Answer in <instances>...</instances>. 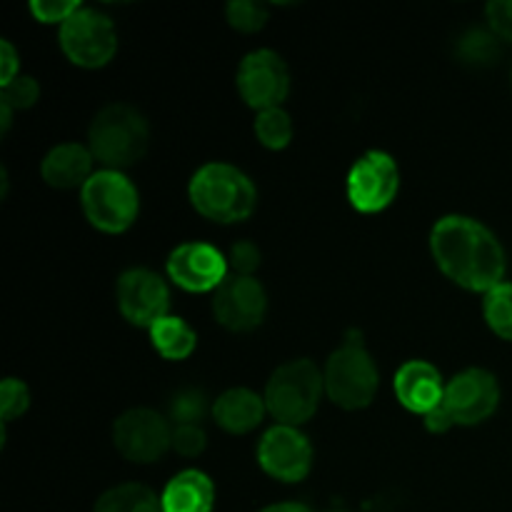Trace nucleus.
<instances>
[{
    "mask_svg": "<svg viewBox=\"0 0 512 512\" xmlns=\"http://www.w3.org/2000/svg\"><path fill=\"white\" fill-rule=\"evenodd\" d=\"M170 280L188 293H215L228 280V260L210 243H183L165 263Z\"/></svg>",
    "mask_w": 512,
    "mask_h": 512,
    "instance_id": "2eb2a0df",
    "label": "nucleus"
},
{
    "mask_svg": "<svg viewBox=\"0 0 512 512\" xmlns=\"http://www.w3.org/2000/svg\"><path fill=\"white\" fill-rule=\"evenodd\" d=\"M265 398L248 388H230L213 403V418L223 430L233 435H245L263 423Z\"/></svg>",
    "mask_w": 512,
    "mask_h": 512,
    "instance_id": "a211bd4d",
    "label": "nucleus"
},
{
    "mask_svg": "<svg viewBox=\"0 0 512 512\" xmlns=\"http://www.w3.org/2000/svg\"><path fill=\"white\" fill-rule=\"evenodd\" d=\"M193 208L213 223H243L255 213L258 190L253 180L230 163H208L190 178Z\"/></svg>",
    "mask_w": 512,
    "mask_h": 512,
    "instance_id": "f03ea898",
    "label": "nucleus"
},
{
    "mask_svg": "<svg viewBox=\"0 0 512 512\" xmlns=\"http://www.w3.org/2000/svg\"><path fill=\"white\" fill-rule=\"evenodd\" d=\"M30 405V393L28 385L18 378H5L0 385V415H3V425H8L10 420L20 418V415L28 410Z\"/></svg>",
    "mask_w": 512,
    "mask_h": 512,
    "instance_id": "cd10ccee",
    "label": "nucleus"
},
{
    "mask_svg": "<svg viewBox=\"0 0 512 512\" xmlns=\"http://www.w3.org/2000/svg\"><path fill=\"white\" fill-rule=\"evenodd\" d=\"M95 155L80 143H60L40 163V175L50 188H83L93 178Z\"/></svg>",
    "mask_w": 512,
    "mask_h": 512,
    "instance_id": "f3484780",
    "label": "nucleus"
},
{
    "mask_svg": "<svg viewBox=\"0 0 512 512\" xmlns=\"http://www.w3.org/2000/svg\"><path fill=\"white\" fill-rule=\"evenodd\" d=\"M395 395L400 405L408 408L410 413L428 415L430 410L438 408L445 398L443 375L428 360H410L395 373Z\"/></svg>",
    "mask_w": 512,
    "mask_h": 512,
    "instance_id": "dca6fc26",
    "label": "nucleus"
},
{
    "mask_svg": "<svg viewBox=\"0 0 512 512\" xmlns=\"http://www.w3.org/2000/svg\"><path fill=\"white\" fill-rule=\"evenodd\" d=\"M93 512H163V503L148 485L123 483L105 490Z\"/></svg>",
    "mask_w": 512,
    "mask_h": 512,
    "instance_id": "412c9836",
    "label": "nucleus"
},
{
    "mask_svg": "<svg viewBox=\"0 0 512 512\" xmlns=\"http://www.w3.org/2000/svg\"><path fill=\"white\" fill-rule=\"evenodd\" d=\"M238 90L245 103L258 110V113L280 108L290 93L288 65L275 50H253V53L240 60Z\"/></svg>",
    "mask_w": 512,
    "mask_h": 512,
    "instance_id": "9d476101",
    "label": "nucleus"
},
{
    "mask_svg": "<svg viewBox=\"0 0 512 512\" xmlns=\"http://www.w3.org/2000/svg\"><path fill=\"white\" fill-rule=\"evenodd\" d=\"M225 18L240 33H258L265 28L270 18V10L258 0H233L225 5Z\"/></svg>",
    "mask_w": 512,
    "mask_h": 512,
    "instance_id": "393cba45",
    "label": "nucleus"
},
{
    "mask_svg": "<svg viewBox=\"0 0 512 512\" xmlns=\"http://www.w3.org/2000/svg\"><path fill=\"white\" fill-rule=\"evenodd\" d=\"M205 445H208V438L200 425H175L173 428V450L183 458H198Z\"/></svg>",
    "mask_w": 512,
    "mask_h": 512,
    "instance_id": "c85d7f7f",
    "label": "nucleus"
},
{
    "mask_svg": "<svg viewBox=\"0 0 512 512\" xmlns=\"http://www.w3.org/2000/svg\"><path fill=\"white\" fill-rule=\"evenodd\" d=\"M323 390L325 378L313 360H290L270 375L263 395L265 408L278 420V425L298 428L315 415Z\"/></svg>",
    "mask_w": 512,
    "mask_h": 512,
    "instance_id": "20e7f679",
    "label": "nucleus"
},
{
    "mask_svg": "<svg viewBox=\"0 0 512 512\" xmlns=\"http://www.w3.org/2000/svg\"><path fill=\"white\" fill-rule=\"evenodd\" d=\"M80 3H60V0H33L30 3V13L35 15V20L40 23H60L63 25L75 10H80Z\"/></svg>",
    "mask_w": 512,
    "mask_h": 512,
    "instance_id": "7c9ffc66",
    "label": "nucleus"
},
{
    "mask_svg": "<svg viewBox=\"0 0 512 512\" xmlns=\"http://www.w3.org/2000/svg\"><path fill=\"white\" fill-rule=\"evenodd\" d=\"M90 153L105 165V170L130 168L145 155L150 143V128L145 115L128 103H110L90 123Z\"/></svg>",
    "mask_w": 512,
    "mask_h": 512,
    "instance_id": "7ed1b4c3",
    "label": "nucleus"
},
{
    "mask_svg": "<svg viewBox=\"0 0 512 512\" xmlns=\"http://www.w3.org/2000/svg\"><path fill=\"white\" fill-rule=\"evenodd\" d=\"M453 425H455L453 418H450L448 410L443 408V403H440L438 408L430 410V413L425 415V428H428L430 433H448Z\"/></svg>",
    "mask_w": 512,
    "mask_h": 512,
    "instance_id": "72a5a7b5",
    "label": "nucleus"
},
{
    "mask_svg": "<svg viewBox=\"0 0 512 512\" xmlns=\"http://www.w3.org/2000/svg\"><path fill=\"white\" fill-rule=\"evenodd\" d=\"M253 128L255 138L270 150L288 148L290 140H293V120H290V115L283 108H270L258 113Z\"/></svg>",
    "mask_w": 512,
    "mask_h": 512,
    "instance_id": "b1692460",
    "label": "nucleus"
},
{
    "mask_svg": "<svg viewBox=\"0 0 512 512\" xmlns=\"http://www.w3.org/2000/svg\"><path fill=\"white\" fill-rule=\"evenodd\" d=\"M510 80H512V73H510Z\"/></svg>",
    "mask_w": 512,
    "mask_h": 512,
    "instance_id": "e433bc0d",
    "label": "nucleus"
},
{
    "mask_svg": "<svg viewBox=\"0 0 512 512\" xmlns=\"http://www.w3.org/2000/svg\"><path fill=\"white\" fill-rule=\"evenodd\" d=\"M268 310V293L253 275H228L213 293V315L230 333H250Z\"/></svg>",
    "mask_w": 512,
    "mask_h": 512,
    "instance_id": "ddd939ff",
    "label": "nucleus"
},
{
    "mask_svg": "<svg viewBox=\"0 0 512 512\" xmlns=\"http://www.w3.org/2000/svg\"><path fill=\"white\" fill-rule=\"evenodd\" d=\"M488 15V25L498 38L512 43V0H493L485 8Z\"/></svg>",
    "mask_w": 512,
    "mask_h": 512,
    "instance_id": "2f4dec72",
    "label": "nucleus"
},
{
    "mask_svg": "<svg viewBox=\"0 0 512 512\" xmlns=\"http://www.w3.org/2000/svg\"><path fill=\"white\" fill-rule=\"evenodd\" d=\"M150 340H153V348L163 355L165 360H185L193 355L198 338H195V330L185 323L183 318H168L158 320V323L150 328Z\"/></svg>",
    "mask_w": 512,
    "mask_h": 512,
    "instance_id": "aec40b11",
    "label": "nucleus"
},
{
    "mask_svg": "<svg viewBox=\"0 0 512 512\" xmlns=\"http://www.w3.org/2000/svg\"><path fill=\"white\" fill-rule=\"evenodd\" d=\"M500 405V385L493 373L483 368H468L445 385L443 408L455 425L485 423Z\"/></svg>",
    "mask_w": 512,
    "mask_h": 512,
    "instance_id": "f8f14e48",
    "label": "nucleus"
},
{
    "mask_svg": "<svg viewBox=\"0 0 512 512\" xmlns=\"http://www.w3.org/2000/svg\"><path fill=\"white\" fill-rule=\"evenodd\" d=\"M38 98H40V85L38 80L30 78V75H18V78L10 80L8 85L0 88V103L8 105L10 110L33 108Z\"/></svg>",
    "mask_w": 512,
    "mask_h": 512,
    "instance_id": "bb28decb",
    "label": "nucleus"
},
{
    "mask_svg": "<svg viewBox=\"0 0 512 512\" xmlns=\"http://www.w3.org/2000/svg\"><path fill=\"white\" fill-rule=\"evenodd\" d=\"M160 503L163 512H213L215 485L203 470H183L168 480Z\"/></svg>",
    "mask_w": 512,
    "mask_h": 512,
    "instance_id": "6ab92c4d",
    "label": "nucleus"
},
{
    "mask_svg": "<svg viewBox=\"0 0 512 512\" xmlns=\"http://www.w3.org/2000/svg\"><path fill=\"white\" fill-rule=\"evenodd\" d=\"M18 53L8 40H0V85H8L10 80L18 78Z\"/></svg>",
    "mask_w": 512,
    "mask_h": 512,
    "instance_id": "473e14b6",
    "label": "nucleus"
},
{
    "mask_svg": "<svg viewBox=\"0 0 512 512\" xmlns=\"http://www.w3.org/2000/svg\"><path fill=\"white\" fill-rule=\"evenodd\" d=\"M483 315L498 338L512 343V283H500L498 288L485 293Z\"/></svg>",
    "mask_w": 512,
    "mask_h": 512,
    "instance_id": "5701e85b",
    "label": "nucleus"
},
{
    "mask_svg": "<svg viewBox=\"0 0 512 512\" xmlns=\"http://www.w3.org/2000/svg\"><path fill=\"white\" fill-rule=\"evenodd\" d=\"M323 378L328 398L345 410L368 408L380 385L375 360L370 358L358 333L348 335V340L330 355Z\"/></svg>",
    "mask_w": 512,
    "mask_h": 512,
    "instance_id": "39448f33",
    "label": "nucleus"
},
{
    "mask_svg": "<svg viewBox=\"0 0 512 512\" xmlns=\"http://www.w3.org/2000/svg\"><path fill=\"white\" fill-rule=\"evenodd\" d=\"M120 315L135 328H153L158 320L168 318L170 290L158 273L148 268H130L118 278Z\"/></svg>",
    "mask_w": 512,
    "mask_h": 512,
    "instance_id": "9b49d317",
    "label": "nucleus"
},
{
    "mask_svg": "<svg viewBox=\"0 0 512 512\" xmlns=\"http://www.w3.org/2000/svg\"><path fill=\"white\" fill-rule=\"evenodd\" d=\"M80 205L93 228L118 235L138 218L140 198L135 185L120 170H98L80 188Z\"/></svg>",
    "mask_w": 512,
    "mask_h": 512,
    "instance_id": "423d86ee",
    "label": "nucleus"
},
{
    "mask_svg": "<svg viewBox=\"0 0 512 512\" xmlns=\"http://www.w3.org/2000/svg\"><path fill=\"white\" fill-rule=\"evenodd\" d=\"M113 443L125 460L148 465L163 458L168 448H173V428L155 410L135 408L115 420Z\"/></svg>",
    "mask_w": 512,
    "mask_h": 512,
    "instance_id": "1a4fd4ad",
    "label": "nucleus"
},
{
    "mask_svg": "<svg viewBox=\"0 0 512 512\" xmlns=\"http://www.w3.org/2000/svg\"><path fill=\"white\" fill-rule=\"evenodd\" d=\"M400 190V170L385 150H368L348 170L345 193L358 213L373 215L388 208Z\"/></svg>",
    "mask_w": 512,
    "mask_h": 512,
    "instance_id": "6e6552de",
    "label": "nucleus"
},
{
    "mask_svg": "<svg viewBox=\"0 0 512 512\" xmlns=\"http://www.w3.org/2000/svg\"><path fill=\"white\" fill-rule=\"evenodd\" d=\"M430 250L438 268L460 288L490 293L505 283V250L480 220L445 215L430 233Z\"/></svg>",
    "mask_w": 512,
    "mask_h": 512,
    "instance_id": "f257e3e1",
    "label": "nucleus"
},
{
    "mask_svg": "<svg viewBox=\"0 0 512 512\" xmlns=\"http://www.w3.org/2000/svg\"><path fill=\"white\" fill-rule=\"evenodd\" d=\"M60 48L65 58L80 68H103L118 50L113 20L93 8H80L60 25Z\"/></svg>",
    "mask_w": 512,
    "mask_h": 512,
    "instance_id": "0eeeda50",
    "label": "nucleus"
},
{
    "mask_svg": "<svg viewBox=\"0 0 512 512\" xmlns=\"http://www.w3.org/2000/svg\"><path fill=\"white\" fill-rule=\"evenodd\" d=\"M335 512H343V510H335Z\"/></svg>",
    "mask_w": 512,
    "mask_h": 512,
    "instance_id": "c9c22d12",
    "label": "nucleus"
},
{
    "mask_svg": "<svg viewBox=\"0 0 512 512\" xmlns=\"http://www.w3.org/2000/svg\"><path fill=\"white\" fill-rule=\"evenodd\" d=\"M260 512H313V510L303 503H275V505H268V508H263Z\"/></svg>",
    "mask_w": 512,
    "mask_h": 512,
    "instance_id": "f704fd0d",
    "label": "nucleus"
},
{
    "mask_svg": "<svg viewBox=\"0 0 512 512\" xmlns=\"http://www.w3.org/2000/svg\"><path fill=\"white\" fill-rule=\"evenodd\" d=\"M455 53H458L460 63L485 68V65H493L500 58V40L493 30L473 28L460 35Z\"/></svg>",
    "mask_w": 512,
    "mask_h": 512,
    "instance_id": "4be33fe9",
    "label": "nucleus"
},
{
    "mask_svg": "<svg viewBox=\"0 0 512 512\" xmlns=\"http://www.w3.org/2000/svg\"><path fill=\"white\" fill-rule=\"evenodd\" d=\"M205 413H208V398L203 390L185 388L170 400V418L175 420V425H198Z\"/></svg>",
    "mask_w": 512,
    "mask_h": 512,
    "instance_id": "a878e982",
    "label": "nucleus"
},
{
    "mask_svg": "<svg viewBox=\"0 0 512 512\" xmlns=\"http://www.w3.org/2000/svg\"><path fill=\"white\" fill-rule=\"evenodd\" d=\"M258 463L280 483H300L313 468V445L298 428L275 425L260 438Z\"/></svg>",
    "mask_w": 512,
    "mask_h": 512,
    "instance_id": "4468645a",
    "label": "nucleus"
},
{
    "mask_svg": "<svg viewBox=\"0 0 512 512\" xmlns=\"http://www.w3.org/2000/svg\"><path fill=\"white\" fill-rule=\"evenodd\" d=\"M260 258L263 255H260L258 245L250 243V240H240V243H235L230 248L228 265L233 270V275H253L260 268Z\"/></svg>",
    "mask_w": 512,
    "mask_h": 512,
    "instance_id": "c756f323",
    "label": "nucleus"
}]
</instances>
